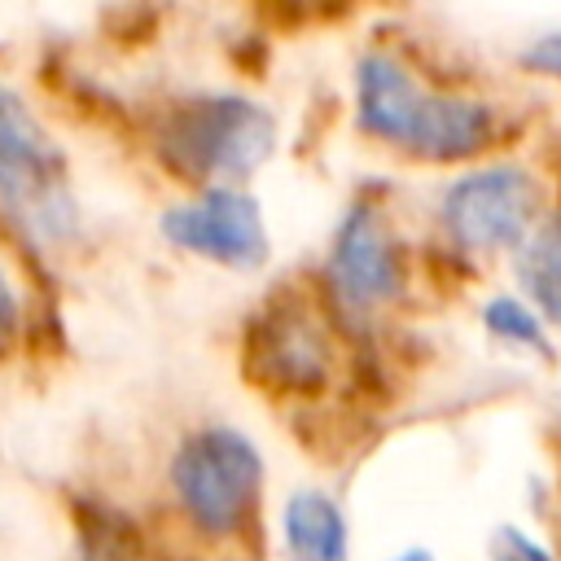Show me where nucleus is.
Masks as SVG:
<instances>
[{"label":"nucleus","instance_id":"f257e3e1","mask_svg":"<svg viewBox=\"0 0 561 561\" xmlns=\"http://www.w3.org/2000/svg\"><path fill=\"white\" fill-rule=\"evenodd\" d=\"M355 123L359 131L430 162L469 158L495 131L482 101L430 92L386 53H368L355 70Z\"/></svg>","mask_w":561,"mask_h":561},{"label":"nucleus","instance_id":"f03ea898","mask_svg":"<svg viewBox=\"0 0 561 561\" xmlns=\"http://www.w3.org/2000/svg\"><path fill=\"white\" fill-rule=\"evenodd\" d=\"M0 210L44 250L79 232L70 162L9 83H0Z\"/></svg>","mask_w":561,"mask_h":561},{"label":"nucleus","instance_id":"7ed1b4c3","mask_svg":"<svg viewBox=\"0 0 561 561\" xmlns=\"http://www.w3.org/2000/svg\"><path fill=\"white\" fill-rule=\"evenodd\" d=\"M276 140V123L263 105L228 92L175 101L158 127V153L184 180H202L206 188L219 180L250 175Z\"/></svg>","mask_w":561,"mask_h":561},{"label":"nucleus","instance_id":"20e7f679","mask_svg":"<svg viewBox=\"0 0 561 561\" xmlns=\"http://www.w3.org/2000/svg\"><path fill=\"white\" fill-rule=\"evenodd\" d=\"M167 478L180 513L206 539H232L254 517L263 491V456L241 430L202 425L175 447Z\"/></svg>","mask_w":561,"mask_h":561},{"label":"nucleus","instance_id":"39448f33","mask_svg":"<svg viewBox=\"0 0 561 561\" xmlns=\"http://www.w3.org/2000/svg\"><path fill=\"white\" fill-rule=\"evenodd\" d=\"M438 215L460 250H522L539 228V188L522 167H482L447 184Z\"/></svg>","mask_w":561,"mask_h":561},{"label":"nucleus","instance_id":"423d86ee","mask_svg":"<svg viewBox=\"0 0 561 561\" xmlns=\"http://www.w3.org/2000/svg\"><path fill=\"white\" fill-rule=\"evenodd\" d=\"M162 237L175 250L232 272H254L267 259V228L259 202L228 184H210L193 202L171 206L162 215Z\"/></svg>","mask_w":561,"mask_h":561},{"label":"nucleus","instance_id":"0eeeda50","mask_svg":"<svg viewBox=\"0 0 561 561\" xmlns=\"http://www.w3.org/2000/svg\"><path fill=\"white\" fill-rule=\"evenodd\" d=\"M241 368L276 394H316L329 381V342L298 302L259 311L241 342Z\"/></svg>","mask_w":561,"mask_h":561},{"label":"nucleus","instance_id":"6e6552de","mask_svg":"<svg viewBox=\"0 0 561 561\" xmlns=\"http://www.w3.org/2000/svg\"><path fill=\"white\" fill-rule=\"evenodd\" d=\"M329 285L346 311H373L403 289L399 241L381 224L373 206H351L333 250H329Z\"/></svg>","mask_w":561,"mask_h":561},{"label":"nucleus","instance_id":"1a4fd4ad","mask_svg":"<svg viewBox=\"0 0 561 561\" xmlns=\"http://www.w3.org/2000/svg\"><path fill=\"white\" fill-rule=\"evenodd\" d=\"M280 543L289 561H346V517L333 495L307 486L280 508Z\"/></svg>","mask_w":561,"mask_h":561},{"label":"nucleus","instance_id":"9d476101","mask_svg":"<svg viewBox=\"0 0 561 561\" xmlns=\"http://www.w3.org/2000/svg\"><path fill=\"white\" fill-rule=\"evenodd\" d=\"M517 276H522V289L530 298V307L561 324V215L543 219L526 245H522V259H517Z\"/></svg>","mask_w":561,"mask_h":561},{"label":"nucleus","instance_id":"9b49d317","mask_svg":"<svg viewBox=\"0 0 561 561\" xmlns=\"http://www.w3.org/2000/svg\"><path fill=\"white\" fill-rule=\"evenodd\" d=\"M79 561H149V552L118 513L92 508L79 513Z\"/></svg>","mask_w":561,"mask_h":561},{"label":"nucleus","instance_id":"f8f14e48","mask_svg":"<svg viewBox=\"0 0 561 561\" xmlns=\"http://www.w3.org/2000/svg\"><path fill=\"white\" fill-rule=\"evenodd\" d=\"M482 324L508 342V346H530V351H543V324H539V311L517 302V298H491L486 311H482Z\"/></svg>","mask_w":561,"mask_h":561},{"label":"nucleus","instance_id":"ddd939ff","mask_svg":"<svg viewBox=\"0 0 561 561\" xmlns=\"http://www.w3.org/2000/svg\"><path fill=\"white\" fill-rule=\"evenodd\" d=\"M486 548H491V561H552V552L539 539H530L522 526H500Z\"/></svg>","mask_w":561,"mask_h":561},{"label":"nucleus","instance_id":"4468645a","mask_svg":"<svg viewBox=\"0 0 561 561\" xmlns=\"http://www.w3.org/2000/svg\"><path fill=\"white\" fill-rule=\"evenodd\" d=\"M522 66H526L530 75L561 79V31H543V35H535V39L522 48Z\"/></svg>","mask_w":561,"mask_h":561},{"label":"nucleus","instance_id":"2eb2a0df","mask_svg":"<svg viewBox=\"0 0 561 561\" xmlns=\"http://www.w3.org/2000/svg\"><path fill=\"white\" fill-rule=\"evenodd\" d=\"M13 329H18V294L0 272V337H9Z\"/></svg>","mask_w":561,"mask_h":561},{"label":"nucleus","instance_id":"dca6fc26","mask_svg":"<svg viewBox=\"0 0 561 561\" xmlns=\"http://www.w3.org/2000/svg\"><path fill=\"white\" fill-rule=\"evenodd\" d=\"M390 561H434L425 548H408V552H399V557H390Z\"/></svg>","mask_w":561,"mask_h":561},{"label":"nucleus","instance_id":"f3484780","mask_svg":"<svg viewBox=\"0 0 561 561\" xmlns=\"http://www.w3.org/2000/svg\"><path fill=\"white\" fill-rule=\"evenodd\" d=\"M285 4H289V9H302V13H307V9H320V4H329V0H285Z\"/></svg>","mask_w":561,"mask_h":561}]
</instances>
